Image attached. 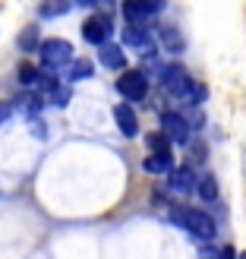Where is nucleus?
I'll return each mask as SVG.
<instances>
[{
    "label": "nucleus",
    "mask_w": 246,
    "mask_h": 259,
    "mask_svg": "<svg viewBox=\"0 0 246 259\" xmlns=\"http://www.w3.org/2000/svg\"><path fill=\"white\" fill-rule=\"evenodd\" d=\"M13 114V105H7V101H0V126L7 123V117Z\"/></svg>",
    "instance_id": "4be33fe9"
},
{
    "label": "nucleus",
    "mask_w": 246,
    "mask_h": 259,
    "mask_svg": "<svg viewBox=\"0 0 246 259\" xmlns=\"http://www.w3.org/2000/svg\"><path fill=\"white\" fill-rule=\"evenodd\" d=\"M196 190H199V196H202L205 202H215V199H218V180H215L212 174H202L199 184H196Z\"/></svg>",
    "instance_id": "dca6fc26"
},
{
    "label": "nucleus",
    "mask_w": 246,
    "mask_h": 259,
    "mask_svg": "<svg viewBox=\"0 0 246 259\" xmlns=\"http://www.w3.org/2000/svg\"><path fill=\"white\" fill-rule=\"evenodd\" d=\"M114 123H117V130L126 139H133L139 133V120H136V114H133L129 105H117V108H114Z\"/></svg>",
    "instance_id": "9b49d317"
},
{
    "label": "nucleus",
    "mask_w": 246,
    "mask_h": 259,
    "mask_svg": "<svg viewBox=\"0 0 246 259\" xmlns=\"http://www.w3.org/2000/svg\"><path fill=\"white\" fill-rule=\"evenodd\" d=\"M16 105H19L25 114H29V117H35V114L44 108V95H22V98L16 101Z\"/></svg>",
    "instance_id": "f3484780"
},
{
    "label": "nucleus",
    "mask_w": 246,
    "mask_h": 259,
    "mask_svg": "<svg viewBox=\"0 0 246 259\" xmlns=\"http://www.w3.org/2000/svg\"><path fill=\"white\" fill-rule=\"evenodd\" d=\"M240 259H246V253H243V256H240Z\"/></svg>",
    "instance_id": "a878e982"
},
{
    "label": "nucleus",
    "mask_w": 246,
    "mask_h": 259,
    "mask_svg": "<svg viewBox=\"0 0 246 259\" xmlns=\"http://www.w3.org/2000/svg\"><path fill=\"white\" fill-rule=\"evenodd\" d=\"M142 171H145V174H167V171H174V155H171V149L152 152L149 158H142Z\"/></svg>",
    "instance_id": "9d476101"
},
{
    "label": "nucleus",
    "mask_w": 246,
    "mask_h": 259,
    "mask_svg": "<svg viewBox=\"0 0 246 259\" xmlns=\"http://www.w3.org/2000/svg\"><path fill=\"white\" fill-rule=\"evenodd\" d=\"M189 120L183 117V114H174V111H167L164 117H161V133L171 139V142H177V146H183V142H189Z\"/></svg>",
    "instance_id": "0eeeda50"
},
{
    "label": "nucleus",
    "mask_w": 246,
    "mask_h": 259,
    "mask_svg": "<svg viewBox=\"0 0 246 259\" xmlns=\"http://www.w3.org/2000/svg\"><path fill=\"white\" fill-rule=\"evenodd\" d=\"M196 171H192L189 164H180L177 171H171V180H167V187L171 190H177V193H192L196 190Z\"/></svg>",
    "instance_id": "1a4fd4ad"
},
{
    "label": "nucleus",
    "mask_w": 246,
    "mask_h": 259,
    "mask_svg": "<svg viewBox=\"0 0 246 259\" xmlns=\"http://www.w3.org/2000/svg\"><path fill=\"white\" fill-rule=\"evenodd\" d=\"M123 48H139V51H145V57L155 54L152 35H149L145 25H139V22H126V29H123Z\"/></svg>",
    "instance_id": "6e6552de"
},
{
    "label": "nucleus",
    "mask_w": 246,
    "mask_h": 259,
    "mask_svg": "<svg viewBox=\"0 0 246 259\" xmlns=\"http://www.w3.org/2000/svg\"><path fill=\"white\" fill-rule=\"evenodd\" d=\"M145 146H149V152H164V149H171V139H167L164 133H149Z\"/></svg>",
    "instance_id": "6ab92c4d"
},
{
    "label": "nucleus",
    "mask_w": 246,
    "mask_h": 259,
    "mask_svg": "<svg viewBox=\"0 0 246 259\" xmlns=\"http://www.w3.org/2000/svg\"><path fill=\"white\" fill-rule=\"evenodd\" d=\"M38 45H41V41H38V29H35V25H29V29L19 35V48L29 54V51H38Z\"/></svg>",
    "instance_id": "a211bd4d"
},
{
    "label": "nucleus",
    "mask_w": 246,
    "mask_h": 259,
    "mask_svg": "<svg viewBox=\"0 0 246 259\" xmlns=\"http://www.w3.org/2000/svg\"><path fill=\"white\" fill-rule=\"evenodd\" d=\"M221 259H237V253H234V247H224V250H221Z\"/></svg>",
    "instance_id": "b1692460"
},
{
    "label": "nucleus",
    "mask_w": 246,
    "mask_h": 259,
    "mask_svg": "<svg viewBox=\"0 0 246 259\" xmlns=\"http://www.w3.org/2000/svg\"><path fill=\"white\" fill-rule=\"evenodd\" d=\"M158 35H161V45L171 51V54H180V51L186 48V38H183V32H180L177 25H161Z\"/></svg>",
    "instance_id": "ddd939ff"
},
{
    "label": "nucleus",
    "mask_w": 246,
    "mask_h": 259,
    "mask_svg": "<svg viewBox=\"0 0 246 259\" xmlns=\"http://www.w3.org/2000/svg\"><path fill=\"white\" fill-rule=\"evenodd\" d=\"M171 222L177 228H183L186 234H192L196 240H212L215 237V218L209 212L196 209V205H174V209H171Z\"/></svg>",
    "instance_id": "f257e3e1"
},
{
    "label": "nucleus",
    "mask_w": 246,
    "mask_h": 259,
    "mask_svg": "<svg viewBox=\"0 0 246 259\" xmlns=\"http://www.w3.org/2000/svg\"><path fill=\"white\" fill-rule=\"evenodd\" d=\"M111 19L105 16V13H95V16H88L85 22H82V38L88 45H95V48H101V45H108V38H111Z\"/></svg>",
    "instance_id": "423d86ee"
},
{
    "label": "nucleus",
    "mask_w": 246,
    "mask_h": 259,
    "mask_svg": "<svg viewBox=\"0 0 246 259\" xmlns=\"http://www.w3.org/2000/svg\"><path fill=\"white\" fill-rule=\"evenodd\" d=\"M16 76H19V85H38V76H41V70L35 67V63H29V60H22L19 63V70H16Z\"/></svg>",
    "instance_id": "2eb2a0df"
},
{
    "label": "nucleus",
    "mask_w": 246,
    "mask_h": 259,
    "mask_svg": "<svg viewBox=\"0 0 246 259\" xmlns=\"http://www.w3.org/2000/svg\"><path fill=\"white\" fill-rule=\"evenodd\" d=\"M161 82L167 89V95H174L180 101H192V105H199V101L205 98V89L192 82L189 73L180 67V63H167V67L161 70Z\"/></svg>",
    "instance_id": "f03ea898"
},
{
    "label": "nucleus",
    "mask_w": 246,
    "mask_h": 259,
    "mask_svg": "<svg viewBox=\"0 0 246 259\" xmlns=\"http://www.w3.org/2000/svg\"><path fill=\"white\" fill-rule=\"evenodd\" d=\"M98 60L105 63L108 70H123V67H126L123 45H101V48H98Z\"/></svg>",
    "instance_id": "f8f14e48"
},
{
    "label": "nucleus",
    "mask_w": 246,
    "mask_h": 259,
    "mask_svg": "<svg viewBox=\"0 0 246 259\" xmlns=\"http://www.w3.org/2000/svg\"><path fill=\"white\" fill-rule=\"evenodd\" d=\"M120 10H123V19H126V22L145 25L149 19H155V16L164 10V0H123Z\"/></svg>",
    "instance_id": "20e7f679"
},
{
    "label": "nucleus",
    "mask_w": 246,
    "mask_h": 259,
    "mask_svg": "<svg viewBox=\"0 0 246 259\" xmlns=\"http://www.w3.org/2000/svg\"><path fill=\"white\" fill-rule=\"evenodd\" d=\"M199 259H221V250H212V247H205V250H199Z\"/></svg>",
    "instance_id": "5701e85b"
},
{
    "label": "nucleus",
    "mask_w": 246,
    "mask_h": 259,
    "mask_svg": "<svg viewBox=\"0 0 246 259\" xmlns=\"http://www.w3.org/2000/svg\"><path fill=\"white\" fill-rule=\"evenodd\" d=\"M67 7H70V4H63V0H51V4H44V7H41V16H44V19L60 16V13L67 10Z\"/></svg>",
    "instance_id": "aec40b11"
},
{
    "label": "nucleus",
    "mask_w": 246,
    "mask_h": 259,
    "mask_svg": "<svg viewBox=\"0 0 246 259\" xmlns=\"http://www.w3.org/2000/svg\"><path fill=\"white\" fill-rule=\"evenodd\" d=\"M88 76H92V63H88V60L76 57L70 67H67V79L70 82H82V79H88Z\"/></svg>",
    "instance_id": "4468645a"
},
{
    "label": "nucleus",
    "mask_w": 246,
    "mask_h": 259,
    "mask_svg": "<svg viewBox=\"0 0 246 259\" xmlns=\"http://www.w3.org/2000/svg\"><path fill=\"white\" fill-rule=\"evenodd\" d=\"M51 101H54V105H57V108H67V101H70V89H67V85H60V89H57V92H54V95H51Z\"/></svg>",
    "instance_id": "412c9836"
},
{
    "label": "nucleus",
    "mask_w": 246,
    "mask_h": 259,
    "mask_svg": "<svg viewBox=\"0 0 246 259\" xmlns=\"http://www.w3.org/2000/svg\"><path fill=\"white\" fill-rule=\"evenodd\" d=\"M38 54H41V67L54 73V70L70 67L76 60V48L67 41V38H44V41L38 45Z\"/></svg>",
    "instance_id": "7ed1b4c3"
},
{
    "label": "nucleus",
    "mask_w": 246,
    "mask_h": 259,
    "mask_svg": "<svg viewBox=\"0 0 246 259\" xmlns=\"http://www.w3.org/2000/svg\"><path fill=\"white\" fill-rule=\"evenodd\" d=\"M73 4H79V7H92V4H98V0H73Z\"/></svg>",
    "instance_id": "393cba45"
},
{
    "label": "nucleus",
    "mask_w": 246,
    "mask_h": 259,
    "mask_svg": "<svg viewBox=\"0 0 246 259\" xmlns=\"http://www.w3.org/2000/svg\"><path fill=\"white\" fill-rule=\"evenodd\" d=\"M117 92L126 101H142L149 95V79L142 70H123V76L117 79Z\"/></svg>",
    "instance_id": "39448f33"
}]
</instances>
